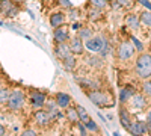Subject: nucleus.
Instances as JSON below:
<instances>
[{
    "instance_id": "nucleus-16",
    "label": "nucleus",
    "mask_w": 151,
    "mask_h": 136,
    "mask_svg": "<svg viewBox=\"0 0 151 136\" xmlns=\"http://www.w3.org/2000/svg\"><path fill=\"white\" fill-rule=\"evenodd\" d=\"M130 100H132V106H133L134 109L142 110V109H145V106H147V101H145V98H144L142 95H133Z\"/></svg>"
},
{
    "instance_id": "nucleus-4",
    "label": "nucleus",
    "mask_w": 151,
    "mask_h": 136,
    "mask_svg": "<svg viewBox=\"0 0 151 136\" xmlns=\"http://www.w3.org/2000/svg\"><path fill=\"white\" fill-rule=\"evenodd\" d=\"M24 104V95L21 91L15 89V91H12L11 95H9V100H8V106L12 109V110H18L21 109Z\"/></svg>"
},
{
    "instance_id": "nucleus-32",
    "label": "nucleus",
    "mask_w": 151,
    "mask_h": 136,
    "mask_svg": "<svg viewBox=\"0 0 151 136\" xmlns=\"http://www.w3.org/2000/svg\"><path fill=\"white\" fill-rule=\"evenodd\" d=\"M137 2H139L142 6H145L148 11H151V2H148V0H137Z\"/></svg>"
},
{
    "instance_id": "nucleus-11",
    "label": "nucleus",
    "mask_w": 151,
    "mask_h": 136,
    "mask_svg": "<svg viewBox=\"0 0 151 136\" xmlns=\"http://www.w3.org/2000/svg\"><path fill=\"white\" fill-rule=\"evenodd\" d=\"M56 103H58L59 107L67 109L70 106V103H71V97L68 94H64V92H58L56 94Z\"/></svg>"
},
{
    "instance_id": "nucleus-8",
    "label": "nucleus",
    "mask_w": 151,
    "mask_h": 136,
    "mask_svg": "<svg viewBox=\"0 0 151 136\" xmlns=\"http://www.w3.org/2000/svg\"><path fill=\"white\" fill-rule=\"evenodd\" d=\"M55 53L59 59H65L70 55H73L71 48H70V45H67V42H58V45L55 48Z\"/></svg>"
},
{
    "instance_id": "nucleus-25",
    "label": "nucleus",
    "mask_w": 151,
    "mask_h": 136,
    "mask_svg": "<svg viewBox=\"0 0 151 136\" xmlns=\"http://www.w3.org/2000/svg\"><path fill=\"white\" fill-rule=\"evenodd\" d=\"M9 95H11V92L8 91V89H0V104H3V103H6L8 100H9Z\"/></svg>"
},
{
    "instance_id": "nucleus-13",
    "label": "nucleus",
    "mask_w": 151,
    "mask_h": 136,
    "mask_svg": "<svg viewBox=\"0 0 151 136\" xmlns=\"http://www.w3.org/2000/svg\"><path fill=\"white\" fill-rule=\"evenodd\" d=\"M53 38H55L56 44L58 42H67V40H68V30L67 29H62V27H56Z\"/></svg>"
},
{
    "instance_id": "nucleus-30",
    "label": "nucleus",
    "mask_w": 151,
    "mask_h": 136,
    "mask_svg": "<svg viewBox=\"0 0 151 136\" xmlns=\"http://www.w3.org/2000/svg\"><path fill=\"white\" fill-rule=\"evenodd\" d=\"M88 62H89V65H94V67H101V59L98 58H89Z\"/></svg>"
},
{
    "instance_id": "nucleus-23",
    "label": "nucleus",
    "mask_w": 151,
    "mask_h": 136,
    "mask_svg": "<svg viewBox=\"0 0 151 136\" xmlns=\"http://www.w3.org/2000/svg\"><path fill=\"white\" fill-rule=\"evenodd\" d=\"M101 9L100 8H95L92 6V9H89V18L91 20H98V18H101Z\"/></svg>"
},
{
    "instance_id": "nucleus-17",
    "label": "nucleus",
    "mask_w": 151,
    "mask_h": 136,
    "mask_svg": "<svg viewBox=\"0 0 151 136\" xmlns=\"http://www.w3.org/2000/svg\"><path fill=\"white\" fill-rule=\"evenodd\" d=\"M133 95H134V89L132 88V86H127V88H122V89H121V92H119V100L124 103V101L130 100Z\"/></svg>"
},
{
    "instance_id": "nucleus-9",
    "label": "nucleus",
    "mask_w": 151,
    "mask_h": 136,
    "mask_svg": "<svg viewBox=\"0 0 151 136\" xmlns=\"http://www.w3.org/2000/svg\"><path fill=\"white\" fill-rule=\"evenodd\" d=\"M50 119H52V115L47 110H36L35 112V121L40 126H47L50 122Z\"/></svg>"
},
{
    "instance_id": "nucleus-28",
    "label": "nucleus",
    "mask_w": 151,
    "mask_h": 136,
    "mask_svg": "<svg viewBox=\"0 0 151 136\" xmlns=\"http://www.w3.org/2000/svg\"><path fill=\"white\" fill-rule=\"evenodd\" d=\"M132 42H133V45H134V48L136 50H139V52H142L144 50V44L136 38V36H132Z\"/></svg>"
},
{
    "instance_id": "nucleus-35",
    "label": "nucleus",
    "mask_w": 151,
    "mask_h": 136,
    "mask_svg": "<svg viewBox=\"0 0 151 136\" xmlns=\"http://www.w3.org/2000/svg\"><path fill=\"white\" fill-rule=\"evenodd\" d=\"M147 124H148V127H150V130H151V112L148 114V118H147Z\"/></svg>"
},
{
    "instance_id": "nucleus-22",
    "label": "nucleus",
    "mask_w": 151,
    "mask_h": 136,
    "mask_svg": "<svg viewBox=\"0 0 151 136\" xmlns=\"http://www.w3.org/2000/svg\"><path fill=\"white\" fill-rule=\"evenodd\" d=\"M67 117L71 122H79V114H77V109H68L67 110Z\"/></svg>"
},
{
    "instance_id": "nucleus-21",
    "label": "nucleus",
    "mask_w": 151,
    "mask_h": 136,
    "mask_svg": "<svg viewBox=\"0 0 151 136\" xmlns=\"http://www.w3.org/2000/svg\"><path fill=\"white\" fill-rule=\"evenodd\" d=\"M139 18H141V21L145 24V26L151 27V11H144V12H141Z\"/></svg>"
},
{
    "instance_id": "nucleus-14",
    "label": "nucleus",
    "mask_w": 151,
    "mask_h": 136,
    "mask_svg": "<svg viewBox=\"0 0 151 136\" xmlns=\"http://www.w3.org/2000/svg\"><path fill=\"white\" fill-rule=\"evenodd\" d=\"M139 23H141V18L137 15H134V14H130V15L125 17V26H129L133 30L139 29Z\"/></svg>"
},
{
    "instance_id": "nucleus-15",
    "label": "nucleus",
    "mask_w": 151,
    "mask_h": 136,
    "mask_svg": "<svg viewBox=\"0 0 151 136\" xmlns=\"http://www.w3.org/2000/svg\"><path fill=\"white\" fill-rule=\"evenodd\" d=\"M30 103L33 106H42L45 103V95L41 92H30Z\"/></svg>"
},
{
    "instance_id": "nucleus-18",
    "label": "nucleus",
    "mask_w": 151,
    "mask_h": 136,
    "mask_svg": "<svg viewBox=\"0 0 151 136\" xmlns=\"http://www.w3.org/2000/svg\"><path fill=\"white\" fill-rule=\"evenodd\" d=\"M119 118H121V124L125 130H129L130 126H132V122H130V115L129 112L125 109H121V112H119Z\"/></svg>"
},
{
    "instance_id": "nucleus-2",
    "label": "nucleus",
    "mask_w": 151,
    "mask_h": 136,
    "mask_svg": "<svg viewBox=\"0 0 151 136\" xmlns=\"http://www.w3.org/2000/svg\"><path fill=\"white\" fill-rule=\"evenodd\" d=\"M134 70H136V74L141 79L151 77V55L142 53L137 56L136 62H134Z\"/></svg>"
},
{
    "instance_id": "nucleus-10",
    "label": "nucleus",
    "mask_w": 151,
    "mask_h": 136,
    "mask_svg": "<svg viewBox=\"0 0 151 136\" xmlns=\"http://www.w3.org/2000/svg\"><path fill=\"white\" fill-rule=\"evenodd\" d=\"M0 12L5 15H14L17 12V9L12 6L11 0H0Z\"/></svg>"
},
{
    "instance_id": "nucleus-5",
    "label": "nucleus",
    "mask_w": 151,
    "mask_h": 136,
    "mask_svg": "<svg viewBox=\"0 0 151 136\" xmlns=\"http://www.w3.org/2000/svg\"><path fill=\"white\" fill-rule=\"evenodd\" d=\"M134 50H136V48H134V45H133L132 42L124 41V42H121L119 47H118V58H119L121 60H129V59L133 56Z\"/></svg>"
},
{
    "instance_id": "nucleus-33",
    "label": "nucleus",
    "mask_w": 151,
    "mask_h": 136,
    "mask_svg": "<svg viewBox=\"0 0 151 136\" xmlns=\"http://www.w3.org/2000/svg\"><path fill=\"white\" fill-rule=\"evenodd\" d=\"M59 5L60 6H64V8H71V3H70V0H58Z\"/></svg>"
},
{
    "instance_id": "nucleus-6",
    "label": "nucleus",
    "mask_w": 151,
    "mask_h": 136,
    "mask_svg": "<svg viewBox=\"0 0 151 136\" xmlns=\"http://www.w3.org/2000/svg\"><path fill=\"white\" fill-rule=\"evenodd\" d=\"M148 130H150V127H148V124H145L144 121L132 122V126L129 129V132L132 135H145V133H148Z\"/></svg>"
},
{
    "instance_id": "nucleus-38",
    "label": "nucleus",
    "mask_w": 151,
    "mask_h": 136,
    "mask_svg": "<svg viewBox=\"0 0 151 136\" xmlns=\"http://www.w3.org/2000/svg\"><path fill=\"white\" fill-rule=\"evenodd\" d=\"M12 2H17V3H23L24 0H12Z\"/></svg>"
},
{
    "instance_id": "nucleus-1",
    "label": "nucleus",
    "mask_w": 151,
    "mask_h": 136,
    "mask_svg": "<svg viewBox=\"0 0 151 136\" xmlns=\"http://www.w3.org/2000/svg\"><path fill=\"white\" fill-rule=\"evenodd\" d=\"M85 48L86 50H89L91 53H100L103 58L109 53V44H107V41H106V38L104 36H91L89 40H86V42H85Z\"/></svg>"
},
{
    "instance_id": "nucleus-29",
    "label": "nucleus",
    "mask_w": 151,
    "mask_h": 136,
    "mask_svg": "<svg viewBox=\"0 0 151 136\" xmlns=\"http://www.w3.org/2000/svg\"><path fill=\"white\" fill-rule=\"evenodd\" d=\"M144 92H145L147 97L151 98V82H150V80H147V82L144 83Z\"/></svg>"
},
{
    "instance_id": "nucleus-37",
    "label": "nucleus",
    "mask_w": 151,
    "mask_h": 136,
    "mask_svg": "<svg viewBox=\"0 0 151 136\" xmlns=\"http://www.w3.org/2000/svg\"><path fill=\"white\" fill-rule=\"evenodd\" d=\"M73 29H76V30H77V29H80V24H77V23H74V26H73Z\"/></svg>"
},
{
    "instance_id": "nucleus-3",
    "label": "nucleus",
    "mask_w": 151,
    "mask_h": 136,
    "mask_svg": "<svg viewBox=\"0 0 151 136\" xmlns=\"http://www.w3.org/2000/svg\"><path fill=\"white\" fill-rule=\"evenodd\" d=\"M88 97H89V100L100 106V107H110L113 103L110 100V97L106 94V92H101V91H92V92H88Z\"/></svg>"
},
{
    "instance_id": "nucleus-19",
    "label": "nucleus",
    "mask_w": 151,
    "mask_h": 136,
    "mask_svg": "<svg viewBox=\"0 0 151 136\" xmlns=\"http://www.w3.org/2000/svg\"><path fill=\"white\" fill-rule=\"evenodd\" d=\"M62 62H64V67H65V70L71 71V70H74V67H76V58H74V55H70L68 58L62 59Z\"/></svg>"
},
{
    "instance_id": "nucleus-27",
    "label": "nucleus",
    "mask_w": 151,
    "mask_h": 136,
    "mask_svg": "<svg viewBox=\"0 0 151 136\" xmlns=\"http://www.w3.org/2000/svg\"><path fill=\"white\" fill-rule=\"evenodd\" d=\"M91 2V6H95V8H100V9H103L107 6V2L106 0H89Z\"/></svg>"
},
{
    "instance_id": "nucleus-26",
    "label": "nucleus",
    "mask_w": 151,
    "mask_h": 136,
    "mask_svg": "<svg viewBox=\"0 0 151 136\" xmlns=\"http://www.w3.org/2000/svg\"><path fill=\"white\" fill-rule=\"evenodd\" d=\"M85 127H86L88 130H91V132H98V130H100V129H98V126L95 124V122H94L91 118L85 122Z\"/></svg>"
},
{
    "instance_id": "nucleus-31",
    "label": "nucleus",
    "mask_w": 151,
    "mask_h": 136,
    "mask_svg": "<svg viewBox=\"0 0 151 136\" xmlns=\"http://www.w3.org/2000/svg\"><path fill=\"white\" fill-rule=\"evenodd\" d=\"M116 2L119 3V6H124V8H130L133 0H116Z\"/></svg>"
},
{
    "instance_id": "nucleus-24",
    "label": "nucleus",
    "mask_w": 151,
    "mask_h": 136,
    "mask_svg": "<svg viewBox=\"0 0 151 136\" xmlns=\"http://www.w3.org/2000/svg\"><path fill=\"white\" fill-rule=\"evenodd\" d=\"M82 40H89L92 36V30L91 29H86V27H80L79 29V33H77Z\"/></svg>"
},
{
    "instance_id": "nucleus-7",
    "label": "nucleus",
    "mask_w": 151,
    "mask_h": 136,
    "mask_svg": "<svg viewBox=\"0 0 151 136\" xmlns=\"http://www.w3.org/2000/svg\"><path fill=\"white\" fill-rule=\"evenodd\" d=\"M70 48L71 52L74 55H82L83 53V48H85V42L83 40L80 38V36H74V38H71V42H70Z\"/></svg>"
},
{
    "instance_id": "nucleus-34",
    "label": "nucleus",
    "mask_w": 151,
    "mask_h": 136,
    "mask_svg": "<svg viewBox=\"0 0 151 136\" xmlns=\"http://www.w3.org/2000/svg\"><path fill=\"white\" fill-rule=\"evenodd\" d=\"M23 135H24V136H33V135H36V133H35V130L30 129V130H24Z\"/></svg>"
},
{
    "instance_id": "nucleus-20",
    "label": "nucleus",
    "mask_w": 151,
    "mask_h": 136,
    "mask_svg": "<svg viewBox=\"0 0 151 136\" xmlns=\"http://www.w3.org/2000/svg\"><path fill=\"white\" fill-rule=\"evenodd\" d=\"M76 109H77V114H79V119L85 124V122H86L88 119H89V114H88V110H86L83 106H77Z\"/></svg>"
},
{
    "instance_id": "nucleus-36",
    "label": "nucleus",
    "mask_w": 151,
    "mask_h": 136,
    "mask_svg": "<svg viewBox=\"0 0 151 136\" xmlns=\"http://www.w3.org/2000/svg\"><path fill=\"white\" fill-rule=\"evenodd\" d=\"M2 135H5V127L0 124V136H2Z\"/></svg>"
},
{
    "instance_id": "nucleus-12",
    "label": "nucleus",
    "mask_w": 151,
    "mask_h": 136,
    "mask_svg": "<svg viewBox=\"0 0 151 136\" xmlns=\"http://www.w3.org/2000/svg\"><path fill=\"white\" fill-rule=\"evenodd\" d=\"M64 21H65V15L62 14V12H55V14H52V17H50V24H52L53 29L60 27L62 24H64Z\"/></svg>"
}]
</instances>
